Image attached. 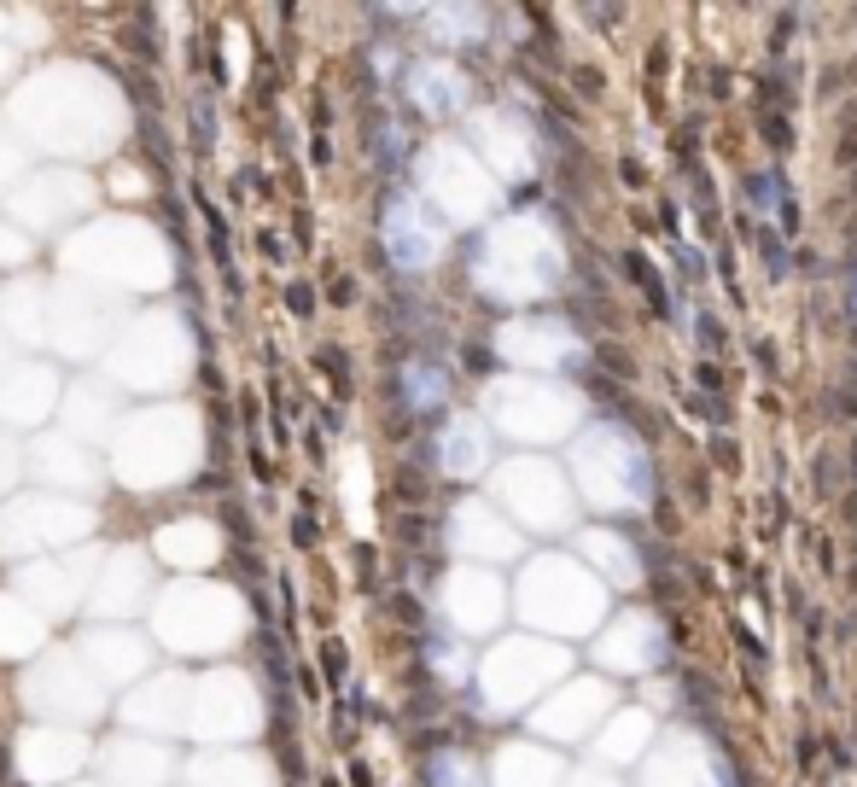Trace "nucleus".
<instances>
[{
    "mask_svg": "<svg viewBox=\"0 0 857 787\" xmlns=\"http://www.w3.org/2000/svg\"><path fill=\"white\" fill-rule=\"evenodd\" d=\"M426 187H432V199H438L449 216H461V222L484 216L490 199H496V187L473 170V158H467V152H449V146H438V152L426 158Z\"/></svg>",
    "mask_w": 857,
    "mask_h": 787,
    "instance_id": "12",
    "label": "nucleus"
},
{
    "mask_svg": "<svg viewBox=\"0 0 857 787\" xmlns=\"http://www.w3.org/2000/svg\"><path fill=\"white\" fill-rule=\"evenodd\" d=\"M519 613L543 630H560V636H589L607 618V589L583 572V560L543 554L519 578Z\"/></svg>",
    "mask_w": 857,
    "mask_h": 787,
    "instance_id": "3",
    "label": "nucleus"
},
{
    "mask_svg": "<svg viewBox=\"0 0 857 787\" xmlns=\"http://www.w3.org/2000/svg\"><path fill=\"white\" fill-rule=\"evenodd\" d=\"M420 24L438 47H473L490 24V12L484 6H432V12H420Z\"/></svg>",
    "mask_w": 857,
    "mask_h": 787,
    "instance_id": "21",
    "label": "nucleus"
},
{
    "mask_svg": "<svg viewBox=\"0 0 857 787\" xmlns=\"http://www.w3.org/2000/svg\"><path fill=\"white\" fill-rule=\"evenodd\" d=\"M449 397V385H444V374H438V368H426V362H409V368H403V403H409V409H438V403H444Z\"/></svg>",
    "mask_w": 857,
    "mask_h": 787,
    "instance_id": "23",
    "label": "nucleus"
},
{
    "mask_svg": "<svg viewBox=\"0 0 857 787\" xmlns=\"http://www.w3.org/2000/svg\"><path fill=\"white\" fill-rule=\"evenodd\" d=\"M496 496H502V508L519 519V525H531V531H572V484L560 467H549L543 455H519L508 461L502 473H496Z\"/></svg>",
    "mask_w": 857,
    "mask_h": 787,
    "instance_id": "6",
    "label": "nucleus"
},
{
    "mask_svg": "<svg viewBox=\"0 0 857 787\" xmlns=\"http://www.w3.org/2000/svg\"><path fill=\"white\" fill-rule=\"evenodd\" d=\"M560 782H566V764L543 741H514L496 758V787H560Z\"/></svg>",
    "mask_w": 857,
    "mask_h": 787,
    "instance_id": "20",
    "label": "nucleus"
},
{
    "mask_svg": "<svg viewBox=\"0 0 857 787\" xmlns=\"http://www.w3.org/2000/svg\"><path fill=\"white\" fill-rule=\"evenodd\" d=\"M653 741H659V723L648 718V712H607V723H601V729H595V741H589V747H595V764H601V770H607V764H636V758H648V747Z\"/></svg>",
    "mask_w": 857,
    "mask_h": 787,
    "instance_id": "18",
    "label": "nucleus"
},
{
    "mask_svg": "<svg viewBox=\"0 0 857 787\" xmlns=\"http://www.w3.org/2000/svg\"><path fill=\"white\" fill-rule=\"evenodd\" d=\"M379 234H385V251H391V263L403 274H420L444 257V228H438V216L426 210L420 193H397L385 205V228Z\"/></svg>",
    "mask_w": 857,
    "mask_h": 787,
    "instance_id": "11",
    "label": "nucleus"
},
{
    "mask_svg": "<svg viewBox=\"0 0 857 787\" xmlns=\"http://www.w3.org/2000/svg\"><path fill=\"white\" fill-rule=\"evenodd\" d=\"M595 659L618 671V677H648L659 671L665 659H671V636H665V624L642 607H630V613H618L601 636H595Z\"/></svg>",
    "mask_w": 857,
    "mask_h": 787,
    "instance_id": "10",
    "label": "nucleus"
},
{
    "mask_svg": "<svg viewBox=\"0 0 857 787\" xmlns=\"http://www.w3.org/2000/svg\"><path fill=\"white\" fill-rule=\"evenodd\" d=\"M572 490L595 514L613 519H636L653 508V490H659V473H653V455L636 432H624L618 420H595L583 426L578 444H572Z\"/></svg>",
    "mask_w": 857,
    "mask_h": 787,
    "instance_id": "2",
    "label": "nucleus"
},
{
    "mask_svg": "<svg viewBox=\"0 0 857 787\" xmlns=\"http://www.w3.org/2000/svg\"><path fill=\"white\" fill-rule=\"evenodd\" d=\"M496 350H502L514 368H531V379H543V374L572 368V362L583 356V339L560 321V315H519V321L502 327Z\"/></svg>",
    "mask_w": 857,
    "mask_h": 787,
    "instance_id": "9",
    "label": "nucleus"
},
{
    "mask_svg": "<svg viewBox=\"0 0 857 787\" xmlns=\"http://www.w3.org/2000/svg\"><path fill=\"white\" fill-rule=\"evenodd\" d=\"M409 100L444 123L455 111H467V76L449 59H420V65H409Z\"/></svg>",
    "mask_w": 857,
    "mask_h": 787,
    "instance_id": "19",
    "label": "nucleus"
},
{
    "mask_svg": "<svg viewBox=\"0 0 857 787\" xmlns=\"http://www.w3.org/2000/svg\"><path fill=\"white\" fill-rule=\"evenodd\" d=\"M444 613L455 618V630H490L502 618V583L490 572H455L444 583Z\"/></svg>",
    "mask_w": 857,
    "mask_h": 787,
    "instance_id": "17",
    "label": "nucleus"
},
{
    "mask_svg": "<svg viewBox=\"0 0 857 787\" xmlns=\"http://www.w3.org/2000/svg\"><path fill=\"white\" fill-rule=\"evenodd\" d=\"M473 140L496 164V175H508V181H525L537 170V135H531V123L519 111H479L473 117Z\"/></svg>",
    "mask_w": 857,
    "mask_h": 787,
    "instance_id": "13",
    "label": "nucleus"
},
{
    "mask_svg": "<svg viewBox=\"0 0 857 787\" xmlns=\"http://www.w3.org/2000/svg\"><path fill=\"white\" fill-rule=\"evenodd\" d=\"M560 787H618V776L613 770H601V764H583V770H572Z\"/></svg>",
    "mask_w": 857,
    "mask_h": 787,
    "instance_id": "25",
    "label": "nucleus"
},
{
    "mask_svg": "<svg viewBox=\"0 0 857 787\" xmlns=\"http://www.w3.org/2000/svg\"><path fill=\"white\" fill-rule=\"evenodd\" d=\"M449 548L473 554V560H514L519 554V531L496 514L490 502H461L449 514Z\"/></svg>",
    "mask_w": 857,
    "mask_h": 787,
    "instance_id": "14",
    "label": "nucleus"
},
{
    "mask_svg": "<svg viewBox=\"0 0 857 787\" xmlns=\"http://www.w3.org/2000/svg\"><path fill=\"white\" fill-rule=\"evenodd\" d=\"M852 304H857V292H852Z\"/></svg>",
    "mask_w": 857,
    "mask_h": 787,
    "instance_id": "26",
    "label": "nucleus"
},
{
    "mask_svg": "<svg viewBox=\"0 0 857 787\" xmlns=\"http://www.w3.org/2000/svg\"><path fill=\"white\" fill-rule=\"evenodd\" d=\"M432 671H438L444 683H467V677H473V659H467V648H461L455 636L432 630Z\"/></svg>",
    "mask_w": 857,
    "mask_h": 787,
    "instance_id": "24",
    "label": "nucleus"
},
{
    "mask_svg": "<svg viewBox=\"0 0 857 787\" xmlns=\"http://www.w3.org/2000/svg\"><path fill=\"white\" fill-rule=\"evenodd\" d=\"M607 712H613V688L601 677H578V683H566L560 694H549L531 712V729L543 741H554V747H578V741H589L607 723Z\"/></svg>",
    "mask_w": 857,
    "mask_h": 787,
    "instance_id": "8",
    "label": "nucleus"
},
{
    "mask_svg": "<svg viewBox=\"0 0 857 787\" xmlns=\"http://www.w3.org/2000/svg\"><path fill=\"white\" fill-rule=\"evenodd\" d=\"M484 409H490L484 426H496V432H508V438H525V444H554V438H572V432H578L583 397L572 385H560V379L508 374V379L490 385Z\"/></svg>",
    "mask_w": 857,
    "mask_h": 787,
    "instance_id": "4",
    "label": "nucleus"
},
{
    "mask_svg": "<svg viewBox=\"0 0 857 787\" xmlns=\"http://www.w3.org/2000/svg\"><path fill=\"white\" fill-rule=\"evenodd\" d=\"M479 286L502 304H537V298H554L566 286V240L543 210H519V216H502L484 228L479 245Z\"/></svg>",
    "mask_w": 857,
    "mask_h": 787,
    "instance_id": "1",
    "label": "nucleus"
},
{
    "mask_svg": "<svg viewBox=\"0 0 857 787\" xmlns=\"http://www.w3.org/2000/svg\"><path fill=\"white\" fill-rule=\"evenodd\" d=\"M642 787H735V770H729V758L718 753V741L712 735H700V729H671V735H659L642 758Z\"/></svg>",
    "mask_w": 857,
    "mask_h": 787,
    "instance_id": "7",
    "label": "nucleus"
},
{
    "mask_svg": "<svg viewBox=\"0 0 857 787\" xmlns=\"http://www.w3.org/2000/svg\"><path fill=\"white\" fill-rule=\"evenodd\" d=\"M426 782H432V787H484V770H479V758H473V753L444 747V753H432Z\"/></svg>",
    "mask_w": 857,
    "mask_h": 787,
    "instance_id": "22",
    "label": "nucleus"
},
{
    "mask_svg": "<svg viewBox=\"0 0 857 787\" xmlns=\"http://www.w3.org/2000/svg\"><path fill=\"white\" fill-rule=\"evenodd\" d=\"M560 677H566V648H554L543 636H514V642L490 648V659L479 671L484 712H525Z\"/></svg>",
    "mask_w": 857,
    "mask_h": 787,
    "instance_id": "5",
    "label": "nucleus"
},
{
    "mask_svg": "<svg viewBox=\"0 0 857 787\" xmlns=\"http://www.w3.org/2000/svg\"><path fill=\"white\" fill-rule=\"evenodd\" d=\"M490 461H496V444H490L484 414H449L438 426V467L449 479H479L490 473Z\"/></svg>",
    "mask_w": 857,
    "mask_h": 787,
    "instance_id": "15",
    "label": "nucleus"
},
{
    "mask_svg": "<svg viewBox=\"0 0 857 787\" xmlns=\"http://www.w3.org/2000/svg\"><path fill=\"white\" fill-rule=\"evenodd\" d=\"M578 554H583V572L601 583V589H607V583H613V589L642 583V560H636L630 537L613 531V525H589V531H578Z\"/></svg>",
    "mask_w": 857,
    "mask_h": 787,
    "instance_id": "16",
    "label": "nucleus"
}]
</instances>
